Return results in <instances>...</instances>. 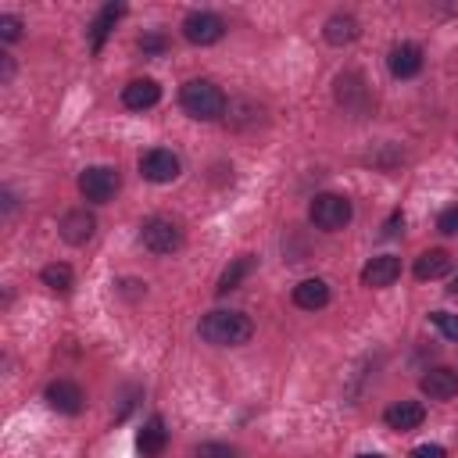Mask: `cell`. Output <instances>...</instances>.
<instances>
[{
    "label": "cell",
    "instance_id": "cell-20",
    "mask_svg": "<svg viewBox=\"0 0 458 458\" xmlns=\"http://www.w3.org/2000/svg\"><path fill=\"white\" fill-rule=\"evenodd\" d=\"M254 265H258V261H254V254H240V258H236V261H233V265H229V268L218 276V286H215V290H218V293L236 290V286H240V283H243V279L254 272Z\"/></svg>",
    "mask_w": 458,
    "mask_h": 458
},
{
    "label": "cell",
    "instance_id": "cell-8",
    "mask_svg": "<svg viewBox=\"0 0 458 458\" xmlns=\"http://www.w3.org/2000/svg\"><path fill=\"white\" fill-rule=\"evenodd\" d=\"M419 390L429 397V401H451L458 394V372L447 369V365H437L429 369L422 379H419Z\"/></svg>",
    "mask_w": 458,
    "mask_h": 458
},
{
    "label": "cell",
    "instance_id": "cell-15",
    "mask_svg": "<svg viewBox=\"0 0 458 458\" xmlns=\"http://www.w3.org/2000/svg\"><path fill=\"white\" fill-rule=\"evenodd\" d=\"M165 444H168V429H165V419H161V415H150V419L143 422L140 437H136V451H140L143 458H157V454L165 451Z\"/></svg>",
    "mask_w": 458,
    "mask_h": 458
},
{
    "label": "cell",
    "instance_id": "cell-10",
    "mask_svg": "<svg viewBox=\"0 0 458 458\" xmlns=\"http://www.w3.org/2000/svg\"><path fill=\"white\" fill-rule=\"evenodd\" d=\"M386 68L394 79H411L422 72V47L419 43H397L386 57Z\"/></svg>",
    "mask_w": 458,
    "mask_h": 458
},
{
    "label": "cell",
    "instance_id": "cell-22",
    "mask_svg": "<svg viewBox=\"0 0 458 458\" xmlns=\"http://www.w3.org/2000/svg\"><path fill=\"white\" fill-rule=\"evenodd\" d=\"M429 322H433L447 340H454V344H458V315H451V311H433V315H429Z\"/></svg>",
    "mask_w": 458,
    "mask_h": 458
},
{
    "label": "cell",
    "instance_id": "cell-5",
    "mask_svg": "<svg viewBox=\"0 0 458 458\" xmlns=\"http://www.w3.org/2000/svg\"><path fill=\"white\" fill-rule=\"evenodd\" d=\"M79 193L93 204H107L114 193H118V172L107 168V165H93L79 175Z\"/></svg>",
    "mask_w": 458,
    "mask_h": 458
},
{
    "label": "cell",
    "instance_id": "cell-14",
    "mask_svg": "<svg viewBox=\"0 0 458 458\" xmlns=\"http://www.w3.org/2000/svg\"><path fill=\"white\" fill-rule=\"evenodd\" d=\"M401 276V258H394V254H379V258H372L365 268H361V283L365 286H390L394 279Z\"/></svg>",
    "mask_w": 458,
    "mask_h": 458
},
{
    "label": "cell",
    "instance_id": "cell-13",
    "mask_svg": "<svg viewBox=\"0 0 458 458\" xmlns=\"http://www.w3.org/2000/svg\"><path fill=\"white\" fill-rule=\"evenodd\" d=\"M161 100V86L154 82V79H132L125 89H122V104L129 107V111H147V107H154Z\"/></svg>",
    "mask_w": 458,
    "mask_h": 458
},
{
    "label": "cell",
    "instance_id": "cell-7",
    "mask_svg": "<svg viewBox=\"0 0 458 458\" xmlns=\"http://www.w3.org/2000/svg\"><path fill=\"white\" fill-rule=\"evenodd\" d=\"M140 172H143L147 182H172V179L182 172V161H179L175 150L154 147V150H147V154L140 157Z\"/></svg>",
    "mask_w": 458,
    "mask_h": 458
},
{
    "label": "cell",
    "instance_id": "cell-3",
    "mask_svg": "<svg viewBox=\"0 0 458 458\" xmlns=\"http://www.w3.org/2000/svg\"><path fill=\"white\" fill-rule=\"evenodd\" d=\"M308 218H311L318 229L336 233V229H344V225L351 222V200L340 197V193H318V197L311 200V208H308Z\"/></svg>",
    "mask_w": 458,
    "mask_h": 458
},
{
    "label": "cell",
    "instance_id": "cell-1",
    "mask_svg": "<svg viewBox=\"0 0 458 458\" xmlns=\"http://www.w3.org/2000/svg\"><path fill=\"white\" fill-rule=\"evenodd\" d=\"M200 340L215 344V347H240L254 336V322L243 315V311H225V308H215L200 318L197 326Z\"/></svg>",
    "mask_w": 458,
    "mask_h": 458
},
{
    "label": "cell",
    "instance_id": "cell-11",
    "mask_svg": "<svg viewBox=\"0 0 458 458\" xmlns=\"http://www.w3.org/2000/svg\"><path fill=\"white\" fill-rule=\"evenodd\" d=\"M61 240L64 243H72V247H79V243H86L89 236H93V229H97V218L86 211V208H72V211H64V218H61Z\"/></svg>",
    "mask_w": 458,
    "mask_h": 458
},
{
    "label": "cell",
    "instance_id": "cell-29",
    "mask_svg": "<svg viewBox=\"0 0 458 458\" xmlns=\"http://www.w3.org/2000/svg\"><path fill=\"white\" fill-rule=\"evenodd\" d=\"M447 293H451V297H458V276L451 279V286H447Z\"/></svg>",
    "mask_w": 458,
    "mask_h": 458
},
{
    "label": "cell",
    "instance_id": "cell-2",
    "mask_svg": "<svg viewBox=\"0 0 458 458\" xmlns=\"http://www.w3.org/2000/svg\"><path fill=\"white\" fill-rule=\"evenodd\" d=\"M179 104L197 122H218L225 114V93L211 79H190L179 93Z\"/></svg>",
    "mask_w": 458,
    "mask_h": 458
},
{
    "label": "cell",
    "instance_id": "cell-9",
    "mask_svg": "<svg viewBox=\"0 0 458 458\" xmlns=\"http://www.w3.org/2000/svg\"><path fill=\"white\" fill-rule=\"evenodd\" d=\"M47 404L54 408V411H61V415H79L82 411V390L72 383V379H54L50 386H47Z\"/></svg>",
    "mask_w": 458,
    "mask_h": 458
},
{
    "label": "cell",
    "instance_id": "cell-23",
    "mask_svg": "<svg viewBox=\"0 0 458 458\" xmlns=\"http://www.w3.org/2000/svg\"><path fill=\"white\" fill-rule=\"evenodd\" d=\"M193 458H240V451L229 447V444H215V440H211V444H200Z\"/></svg>",
    "mask_w": 458,
    "mask_h": 458
},
{
    "label": "cell",
    "instance_id": "cell-17",
    "mask_svg": "<svg viewBox=\"0 0 458 458\" xmlns=\"http://www.w3.org/2000/svg\"><path fill=\"white\" fill-rule=\"evenodd\" d=\"M293 304L304 308V311L326 308V304H329V286H326V279H301V283L293 286Z\"/></svg>",
    "mask_w": 458,
    "mask_h": 458
},
{
    "label": "cell",
    "instance_id": "cell-4",
    "mask_svg": "<svg viewBox=\"0 0 458 458\" xmlns=\"http://www.w3.org/2000/svg\"><path fill=\"white\" fill-rule=\"evenodd\" d=\"M140 240H143V247H147L150 254H172V250H179V247H182V229H179L172 218L154 215V218H147V222H143Z\"/></svg>",
    "mask_w": 458,
    "mask_h": 458
},
{
    "label": "cell",
    "instance_id": "cell-30",
    "mask_svg": "<svg viewBox=\"0 0 458 458\" xmlns=\"http://www.w3.org/2000/svg\"><path fill=\"white\" fill-rule=\"evenodd\" d=\"M354 458H383V454H376V451H372V454H354Z\"/></svg>",
    "mask_w": 458,
    "mask_h": 458
},
{
    "label": "cell",
    "instance_id": "cell-16",
    "mask_svg": "<svg viewBox=\"0 0 458 458\" xmlns=\"http://www.w3.org/2000/svg\"><path fill=\"white\" fill-rule=\"evenodd\" d=\"M451 254L447 250H440V247H433V250H422L419 258H415V279H444L447 272H451Z\"/></svg>",
    "mask_w": 458,
    "mask_h": 458
},
{
    "label": "cell",
    "instance_id": "cell-6",
    "mask_svg": "<svg viewBox=\"0 0 458 458\" xmlns=\"http://www.w3.org/2000/svg\"><path fill=\"white\" fill-rule=\"evenodd\" d=\"M182 36H186L193 47H211V43H218V39L225 36V21H222L218 14H211V11H193V14H186V21H182Z\"/></svg>",
    "mask_w": 458,
    "mask_h": 458
},
{
    "label": "cell",
    "instance_id": "cell-25",
    "mask_svg": "<svg viewBox=\"0 0 458 458\" xmlns=\"http://www.w3.org/2000/svg\"><path fill=\"white\" fill-rule=\"evenodd\" d=\"M437 229H440V233H447V236H458V204H451V208H444V211H440Z\"/></svg>",
    "mask_w": 458,
    "mask_h": 458
},
{
    "label": "cell",
    "instance_id": "cell-26",
    "mask_svg": "<svg viewBox=\"0 0 458 458\" xmlns=\"http://www.w3.org/2000/svg\"><path fill=\"white\" fill-rule=\"evenodd\" d=\"M168 47V39L161 36V32H147V36H140V50L143 54H161Z\"/></svg>",
    "mask_w": 458,
    "mask_h": 458
},
{
    "label": "cell",
    "instance_id": "cell-21",
    "mask_svg": "<svg viewBox=\"0 0 458 458\" xmlns=\"http://www.w3.org/2000/svg\"><path fill=\"white\" fill-rule=\"evenodd\" d=\"M39 279H43V286H50L54 293H68V290H72V283H75V276H72V268H68L64 261L47 265V268L39 272Z\"/></svg>",
    "mask_w": 458,
    "mask_h": 458
},
{
    "label": "cell",
    "instance_id": "cell-19",
    "mask_svg": "<svg viewBox=\"0 0 458 458\" xmlns=\"http://www.w3.org/2000/svg\"><path fill=\"white\" fill-rule=\"evenodd\" d=\"M358 21L351 18V14H333L329 21H326V29H322V36H326V43H333V47H344V43H354L358 39Z\"/></svg>",
    "mask_w": 458,
    "mask_h": 458
},
{
    "label": "cell",
    "instance_id": "cell-27",
    "mask_svg": "<svg viewBox=\"0 0 458 458\" xmlns=\"http://www.w3.org/2000/svg\"><path fill=\"white\" fill-rule=\"evenodd\" d=\"M411 458H447V451H444L440 444H419V447L411 451Z\"/></svg>",
    "mask_w": 458,
    "mask_h": 458
},
{
    "label": "cell",
    "instance_id": "cell-24",
    "mask_svg": "<svg viewBox=\"0 0 458 458\" xmlns=\"http://www.w3.org/2000/svg\"><path fill=\"white\" fill-rule=\"evenodd\" d=\"M18 36H21V18L0 14V39H4V43H14Z\"/></svg>",
    "mask_w": 458,
    "mask_h": 458
},
{
    "label": "cell",
    "instance_id": "cell-28",
    "mask_svg": "<svg viewBox=\"0 0 458 458\" xmlns=\"http://www.w3.org/2000/svg\"><path fill=\"white\" fill-rule=\"evenodd\" d=\"M401 229H404V215H401V211H394V215H390V218L383 222V236L390 240V236H397Z\"/></svg>",
    "mask_w": 458,
    "mask_h": 458
},
{
    "label": "cell",
    "instance_id": "cell-12",
    "mask_svg": "<svg viewBox=\"0 0 458 458\" xmlns=\"http://www.w3.org/2000/svg\"><path fill=\"white\" fill-rule=\"evenodd\" d=\"M383 419H386V426H390V429L408 433V429H419V426H422L426 408H422L419 401H397V404H390V408L383 411Z\"/></svg>",
    "mask_w": 458,
    "mask_h": 458
},
{
    "label": "cell",
    "instance_id": "cell-18",
    "mask_svg": "<svg viewBox=\"0 0 458 458\" xmlns=\"http://www.w3.org/2000/svg\"><path fill=\"white\" fill-rule=\"evenodd\" d=\"M125 14V7L122 4H107V7H100V14L93 18V25H89V47L93 50H100L104 47V39H107V32L114 29V21Z\"/></svg>",
    "mask_w": 458,
    "mask_h": 458
}]
</instances>
